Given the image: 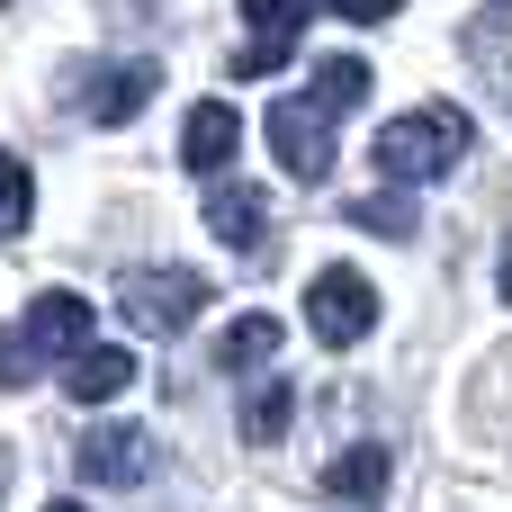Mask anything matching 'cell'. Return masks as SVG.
<instances>
[{
	"label": "cell",
	"instance_id": "1",
	"mask_svg": "<svg viewBox=\"0 0 512 512\" xmlns=\"http://www.w3.org/2000/svg\"><path fill=\"white\" fill-rule=\"evenodd\" d=\"M468 144H477V117L441 99V108H414V117L378 126V171H387L396 189H414V180L459 171V162H468Z\"/></svg>",
	"mask_w": 512,
	"mask_h": 512
},
{
	"label": "cell",
	"instance_id": "2",
	"mask_svg": "<svg viewBox=\"0 0 512 512\" xmlns=\"http://www.w3.org/2000/svg\"><path fill=\"white\" fill-rule=\"evenodd\" d=\"M81 342H90V297L45 288V297L27 306V324H18V333H0V387H27V378H36V360H72Z\"/></svg>",
	"mask_w": 512,
	"mask_h": 512
},
{
	"label": "cell",
	"instance_id": "3",
	"mask_svg": "<svg viewBox=\"0 0 512 512\" xmlns=\"http://www.w3.org/2000/svg\"><path fill=\"white\" fill-rule=\"evenodd\" d=\"M207 306H216V279H198V270H126L117 279V315L135 333H189Z\"/></svg>",
	"mask_w": 512,
	"mask_h": 512
},
{
	"label": "cell",
	"instance_id": "4",
	"mask_svg": "<svg viewBox=\"0 0 512 512\" xmlns=\"http://www.w3.org/2000/svg\"><path fill=\"white\" fill-rule=\"evenodd\" d=\"M306 324H315V342L351 351V342L378 333V288H369L360 270H315V288H306Z\"/></svg>",
	"mask_w": 512,
	"mask_h": 512
},
{
	"label": "cell",
	"instance_id": "5",
	"mask_svg": "<svg viewBox=\"0 0 512 512\" xmlns=\"http://www.w3.org/2000/svg\"><path fill=\"white\" fill-rule=\"evenodd\" d=\"M333 108L306 90V99H270V144H279V162H288V180H324L333 171Z\"/></svg>",
	"mask_w": 512,
	"mask_h": 512
},
{
	"label": "cell",
	"instance_id": "6",
	"mask_svg": "<svg viewBox=\"0 0 512 512\" xmlns=\"http://www.w3.org/2000/svg\"><path fill=\"white\" fill-rule=\"evenodd\" d=\"M243 18H252V45L234 54V81H270V72L297 54V36H306L315 0H243Z\"/></svg>",
	"mask_w": 512,
	"mask_h": 512
},
{
	"label": "cell",
	"instance_id": "7",
	"mask_svg": "<svg viewBox=\"0 0 512 512\" xmlns=\"http://www.w3.org/2000/svg\"><path fill=\"white\" fill-rule=\"evenodd\" d=\"M72 468H81V486H144V468H153V441L135 432V423H108V432H90L81 450H72Z\"/></svg>",
	"mask_w": 512,
	"mask_h": 512
},
{
	"label": "cell",
	"instance_id": "8",
	"mask_svg": "<svg viewBox=\"0 0 512 512\" xmlns=\"http://www.w3.org/2000/svg\"><path fill=\"white\" fill-rule=\"evenodd\" d=\"M162 90V72L153 63H99L90 72V90H81V117L90 126H126V117H144V99Z\"/></svg>",
	"mask_w": 512,
	"mask_h": 512
},
{
	"label": "cell",
	"instance_id": "9",
	"mask_svg": "<svg viewBox=\"0 0 512 512\" xmlns=\"http://www.w3.org/2000/svg\"><path fill=\"white\" fill-rule=\"evenodd\" d=\"M234 144H243V117H234V99H198V108H189V126H180V162L216 180V171L234 162Z\"/></svg>",
	"mask_w": 512,
	"mask_h": 512
},
{
	"label": "cell",
	"instance_id": "10",
	"mask_svg": "<svg viewBox=\"0 0 512 512\" xmlns=\"http://www.w3.org/2000/svg\"><path fill=\"white\" fill-rule=\"evenodd\" d=\"M207 234L234 243V252H261V234H270V198H261L252 180H216V189H207Z\"/></svg>",
	"mask_w": 512,
	"mask_h": 512
},
{
	"label": "cell",
	"instance_id": "11",
	"mask_svg": "<svg viewBox=\"0 0 512 512\" xmlns=\"http://www.w3.org/2000/svg\"><path fill=\"white\" fill-rule=\"evenodd\" d=\"M135 387V351H108V342H81L72 360H63V396L72 405H117Z\"/></svg>",
	"mask_w": 512,
	"mask_h": 512
},
{
	"label": "cell",
	"instance_id": "12",
	"mask_svg": "<svg viewBox=\"0 0 512 512\" xmlns=\"http://www.w3.org/2000/svg\"><path fill=\"white\" fill-rule=\"evenodd\" d=\"M396 486V450L387 441H351L333 468H324V495H342V504H378Z\"/></svg>",
	"mask_w": 512,
	"mask_h": 512
},
{
	"label": "cell",
	"instance_id": "13",
	"mask_svg": "<svg viewBox=\"0 0 512 512\" xmlns=\"http://www.w3.org/2000/svg\"><path fill=\"white\" fill-rule=\"evenodd\" d=\"M288 414H297V387H288V378H261V387L243 396V441H252V450H279V441H288Z\"/></svg>",
	"mask_w": 512,
	"mask_h": 512
},
{
	"label": "cell",
	"instance_id": "14",
	"mask_svg": "<svg viewBox=\"0 0 512 512\" xmlns=\"http://www.w3.org/2000/svg\"><path fill=\"white\" fill-rule=\"evenodd\" d=\"M315 99H324L333 117H351V108L369 99V63H360V54H324V63H315Z\"/></svg>",
	"mask_w": 512,
	"mask_h": 512
},
{
	"label": "cell",
	"instance_id": "15",
	"mask_svg": "<svg viewBox=\"0 0 512 512\" xmlns=\"http://www.w3.org/2000/svg\"><path fill=\"white\" fill-rule=\"evenodd\" d=\"M351 225H369V234H387V243H405V234H423V216H414V198H396V189H378V198H351Z\"/></svg>",
	"mask_w": 512,
	"mask_h": 512
},
{
	"label": "cell",
	"instance_id": "16",
	"mask_svg": "<svg viewBox=\"0 0 512 512\" xmlns=\"http://www.w3.org/2000/svg\"><path fill=\"white\" fill-rule=\"evenodd\" d=\"M270 351H279V315H243V324L216 342V360H225V369H261Z\"/></svg>",
	"mask_w": 512,
	"mask_h": 512
},
{
	"label": "cell",
	"instance_id": "17",
	"mask_svg": "<svg viewBox=\"0 0 512 512\" xmlns=\"http://www.w3.org/2000/svg\"><path fill=\"white\" fill-rule=\"evenodd\" d=\"M27 216H36V180L18 153H0V234H27Z\"/></svg>",
	"mask_w": 512,
	"mask_h": 512
},
{
	"label": "cell",
	"instance_id": "18",
	"mask_svg": "<svg viewBox=\"0 0 512 512\" xmlns=\"http://www.w3.org/2000/svg\"><path fill=\"white\" fill-rule=\"evenodd\" d=\"M405 0H333V18H360V27H378V18H396Z\"/></svg>",
	"mask_w": 512,
	"mask_h": 512
},
{
	"label": "cell",
	"instance_id": "19",
	"mask_svg": "<svg viewBox=\"0 0 512 512\" xmlns=\"http://www.w3.org/2000/svg\"><path fill=\"white\" fill-rule=\"evenodd\" d=\"M495 288H504V306H512V234H504V270H495Z\"/></svg>",
	"mask_w": 512,
	"mask_h": 512
},
{
	"label": "cell",
	"instance_id": "20",
	"mask_svg": "<svg viewBox=\"0 0 512 512\" xmlns=\"http://www.w3.org/2000/svg\"><path fill=\"white\" fill-rule=\"evenodd\" d=\"M504 9H512V0H504Z\"/></svg>",
	"mask_w": 512,
	"mask_h": 512
}]
</instances>
